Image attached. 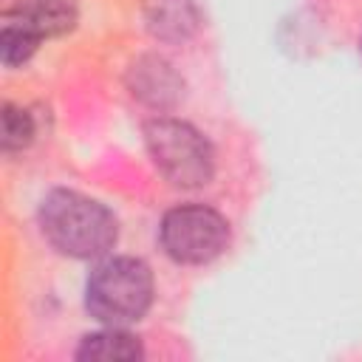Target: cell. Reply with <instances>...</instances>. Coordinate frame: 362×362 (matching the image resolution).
<instances>
[{
    "instance_id": "6da1fadb",
    "label": "cell",
    "mask_w": 362,
    "mask_h": 362,
    "mask_svg": "<svg viewBox=\"0 0 362 362\" xmlns=\"http://www.w3.org/2000/svg\"><path fill=\"white\" fill-rule=\"evenodd\" d=\"M42 238L65 257L90 260L116 246V215L90 195L76 189H51L37 209Z\"/></svg>"
},
{
    "instance_id": "7a4b0ae2",
    "label": "cell",
    "mask_w": 362,
    "mask_h": 362,
    "mask_svg": "<svg viewBox=\"0 0 362 362\" xmlns=\"http://www.w3.org/2000/svg\"><path fill=\"white\" fill-rule=\"evenodd\" d=\"M153 272L139 257H107L85 283V308L102 325H130L153 305Z\"/></svg>"
},
{
    "instance_id": "3957f363",
    "label": "cell",
    "mask_w": 362,
    "mask_h": 362,
    "mask_svg": "<svg viewBox=\"0 0 362 362\" xmlns=\"http://www.w3.org/2000/svg\"><path fill=\"white\" fill-rule=\"evenodd\" d=\"M141 133L156 170L173 187L198 189L212 181L215 150L195 124L173 116H156L144 122Z\"/></svg>"
},
{
    "instance_id": "277c9868",
    "label": "cell",
    "mask_w": 362,
    "mask_h": 362,
    "mask_svg": "<svg viewBox=\"0 0 362 362\" xmlns=\"http://www.w3.org/2000/svg\"><path fill=\"white\" fill-rule=\"evenodd\" d=\"M229 221L206 204H181L164 212L158 243L173 263L204 266L221 257L229 246Z\"/></svg>"
},
{
    "instance_id": "5b68a950",
    "label": "cell",
    "mask_w": 362,
    "mask_h": 362,
    "mask_svg": "<svg viewBox=\"0 0 362 362\" xmlns=\"http://www.w3.org/2000/svg\"><path fill=\"white\" fill-rule=\"evenodd\" d=\"M127 90L133 99L153 110H170L184 96V79L181 74L158 54H141L127 65L124 74Z\"/></svg>"
},
{
    "instance_id": "8992f818",
    "label": "cell",
    "mask_w": 362,
    "mask_h": 362,
    "mask_svg": "<svg viewBox=\"0 0 362 362\" xmlns=\"http://www.w3.org/2000/svg\"><path fill=\"white\" fill-rule=\"evenodd\" d=\"M3 20L23 25L40 40H48L76 25V6L74 0H17Z\"/></svg>"
},
{
    "instance_id": "52a82bcc",
    "label": "cell",
    "mask_w": 362,
    "mask_h": 362,
    "mask_svg": "<svg viewBox=\"0 0 362 362\" xmlns=\"http://www.w3.org/2000/svg\"><path fill=\"white\" fill-rule=\"evenodd\" d=\"M141 14L147 31L161 42H184L201 25L195 0H144Z\"/></svg>"
},
{
    "instance_id": "ba28073f",
    "label": "cell",
    "mask_w": 362,
    "mask_h": 362,
    "mask_svg": "<svg viewBox=\"0 0 362 362\" xmlns=\"http://www.w3.org/2000/svg\"><path fill=\"white\" fill-rule=\"evenodd\" d=\"M74 356L76 359H102V362H133V359L144 356V348H141L139 337H133L122 325H105L102 331L82 337Z\"/></svg>"
},
{
    "instance_id": "9c48e42d",
    "label": "cell",
    "mask_w": 362,
    "mask_h": 362,
    "mask_svg": "<svg viewBox=\"0 0 362 362\" xmlns=\"http://www.w3.org/2000/svg\"><path fill=\"white\" fill-rule=\"evenodd\" d=\"M37 136V122L34 116L20 107L6 102L3 105V153H20L25 150Z\"/></svg>"
},
{
    "instance_id": "30bf717a",
    "label": "cell",
    "mask_w": 362,
    "mask_h": 362,
    "mask_svg": "<svg viewBox=\"0 0 362 362\" xmlns=\"http://www.w3.org/2000/svg\"><path fill=\"white\" fill-rule=\"evenodd\" d=\"M40 37H34L31 31H25L17 23L3 20V31H0V59L6 68H17L23 62H28L34 57V51L40 48Z\"/></svg>"
},
{
    "instance_id": "8fae6325",
    "label": "cell",
    "mask_w": 362,
    "mask_h": 362,
    "mask_svg": "<svg viewBox=\"0 0 362 362\" xmlns=\"http://www.w3.org/2000/svg\"><path fill=\"white\" fill-rule=\"evenodd\" d=\"M359 48H362V45H359Z\"/></svg>"
}]
</instances>
